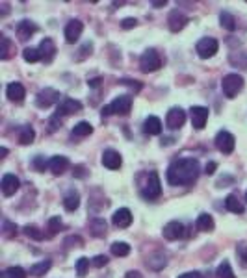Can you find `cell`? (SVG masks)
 I'll use <instances>...</instances> for the list:
<instances>
[{
	"mask_svg": "<svg viewBox=\"0 0 247 278\" xmlns=\"http://www.w3.org/2000/svg\"><path fill=\"white\" fill-rule=\"evenodd\" d=\"M201 173V165L195 158H180L167 167L165 178L171 185H190L193 184Z\"/></svg>",
	"mask_w": 247,
	"mask_h": 278,
	"instance_id": "cell-1",
	"label": "cell"
},
{
	"mask_svg": "<svg viewBox=\"0 0 247 278\" xmlns=\"http://www.w3.org/2000/svg\"><path fill=\"white\" fill-rule=\"evenodd\" d=\"M221 89L227 99H234V97L244 89V78L240 75H236V73H230V75L223 76Z\"/></svg>",
	"mask_w": 247,
	"mask_h": 278,
	"instance_id": "cell-2",
	"label": "cell"
},
{
	"mask_svg": "<svg viewBox=\"0 0 247 278\" xmlns=\"http://www.w3.org/2000/svg\"><path fill=\"white\" fill-rule=\"evenodd\" d=\"M162 67V58L154 49H147L139 58V69L143 73H154Z\"/></svg>",
	"mask_w": 247,
	"mask_h": 278,
	"instance_id": "cell-3",
	"label": "cell"
},
{
	"mask_svg": "<svg viewBox=\"0 0 247 278\" xmlns=\"http://www.w3.org/2000/svg\"><path fill=\"white\" fill-rule=\"evenodd\" d=\"M162 195V184H160V177H158V173H149V177H147V184L143 187V197L145 199H149V201H154V199H158Z\"/></svg>",
	"mask_w": 247,
	"mask_h": 278,
	"instance_id": "cell-4",
	"label": "cell"
},
{
	"mask_svg": "<svg viewBox=\"0 0 247 278\" xmlns=\"http://www.w3.org/2000/svg\"><path fill=\"white\" fill-rule=\"evenodd\" d=\"M218 49H220V43H218V39H214V37H203L195 47L199 58L203 59H208L212 58L214 54H218Z\"/></svg>",
	"mask_w": 247,
	"mask_h": 278,
	"instance_id": "cell-5",
	"label": "cell"
},
{
	"mask_svg": "<svg viewBox=\"0 0 247 278\" xmlns=\"http://www.w3.org/2000/svg\"><path fill=\"white\" fill-rule=\"evenodd\" d=\"M58 101H60V93L56 91V89H52V87H45V89L37 93V97H35V104H37V108H41V110L51 108L52 104H56Z\"/></svg>",
	"mask_w": 247,
	"mask_h": 278,
	"instance_id": "cell-6",
	"label": "cell"
},
{
	"mask_svg": "<svg viewBox=\"0 0 247 278\" xmlns=\"http://www.w3.org/2000/svg\"><path fill=\"white\" fill-rule=\"evenodd\" d=\"M234 145H236V139L230 132H227V130L218 132V135H216V149L218 151L223 152V154H230L234 151Z\"/></svg>",
	"mask_w": 247,
	"mask_h": 278,
	"instance_id": "cell-7",
	"label": "cell"
},
{
	"mask_svg": "<svg viewBox=\"0 0 247 278\" xmlns=\"http://www.w3.org/2000/svg\"><path fill=\"white\" fill-rule=\"evenodd\" d=\"M184 123H186V111L182 110V108H171V110L167 111V115H165V125H167V128L179 130V128H182Z\"/></svg>",
	"mask_w": 247,
	"mask_h": 278,
	"instance_id": "cell-8",
	"label": "cell"
},
{
	"mask_svg": "<svg viewBox=\"0 0 247 278\" xmlns=\"http://www.w3.org/2000/svg\"><path fill=\"white\" fill-rule=\"evenodd\" d=\"M208 108L205 106H192V110H190V115H192V126L195 128V130H203L206 125V121H208Z\"/></svg>",
	"mask_w": 247,
	"mask_h": 278,
	"instance_id": "cell-9",
	"label": "cell"
},
{
	"mask_svg": "<svg viewBox=\"0 0 247 278\" xmlns=\"http://www.w3.org/2000/svg\"><path fill=\"white\" fill-rule=\"evenodd\" d=\"M111 113L113 115H128L132 110V97L128 95H121L117 99H113V102L110 104Z\"/></svg>",
	"mask_w": 247,
	"mask_h": 278,
	"instance_id": "cell-10",
	"label": "cell"
},
{
	"mask_svg": "<svg viewBox=\"0 0 247 278\" xmlns=\"http://www.w3.org/2000/svg\"><path fill=\"white\" fill-rule=\"evenodd\" d=\"M84 32V23L82 21H78V19H71L65 26V41L67 43H77L80 39V35Z\"/></svg>",
	"mask_w": 247,
	"mask_h": 278,
	"instance_id": "cell-11",
	"label": "cell"
},
{
	"mask_svg": "<svg viewBox=\"0 0 247 278\" xmlns=\"http://www.w3.org/2000/svg\"><path fill=\"white\" fill-rule=\"evenodd\" d=\"M82 110V104L75 99H63L60 102V106H58V111H56V117L52 119V121H58L61 115H71V113H77V111Z\"/></svg>",
	"mask_w": 247,
	"mask_h": 278,
	"instance_id": "cell-12",
	"label": "cell"
},
{
	"mask_svg": "<svg viewBox=\"0 0 247 278\" xmlns=\"http://www.w3.org/2000/svg\"><path fill=\"white\" fill-rule=\"evenodd\" d=\"M162 234L167 241H177V239H180V237L184 236V225L179 223V221H171V223H167L164 227Z\"/></svg>",
	"mask_w": 247,
	"mask_h": 278,
	"instance_id": "cell-13",
	"label": "cell"
},
{
	"mask_svg": "<svg viewBox=\"0 0 247 278\" xmlns=\"http://www.w3.org/2000/svg\"><path fill=\"white\" fill-rule=\"evenodd\" d=\"M0 187H2V193L6 195V197H11V195H15L19 191V187H21V182H19V178L15 175H4L2 177V182H0Z\"/></svg>",
	"mask_w": 247,
	"mask_h": 278,
	"instance_id": "cell-14",
	"label": "cell"
},
{
	"mask_svg": "<svg viewBox=\"0 0 247 278\" xmlns=\"http://www.w3.org/2000/svg\"><path fill=\"white\" fill-rule=\"evenodd\" d=\"M103 165L106 169H111V171H117V169L123 165V158H121V154L117 151H111V149H108V151L103 152Z\"/></svg>",
	"mask_w": 247,
	"mask_h": 278,
	"instance_id": "cell-15",
	"label": "cell"
},
{
	"mask_svg": "<svg viewBox=\"0 0 247 278\" xmlns=\"http://www.w3.org/2000/svg\"><path fill=\"white\" fill-rule=\"evenodd\" d=\"M167 25H169L171 32H180L188 25V17L179 9H173L169 13V17H167Z\"/></svg>",
	"mask_w": 247,
	"mask_h": 278,
	"instance_id": "cell-16",
	"label": "cell"
},
{
	"mask_svg": "<svg viewBox=\"0 0 247 278\" xmlns=\"http://www.w3.org/2000/svg\"><path fill=\"white\" fill-rule=\"evenodd\" d=\"M39 52H41V59L45 63H51L54 56H56V45L52 41L51 37H45L39 45Z\"/></svg>",
	"mask_w": 247,
	"mask_h": 278,
	"instance_id": "cell-17",
	"label": "cell"
},
{
	"mask_svg": "<svg viewBox=\"0 0 247 278\" xmlns=\"http://www.w3.org/2000/svg\"><path fill=\"white\" fill-rule=\"evenodd\" d=\"M111 221H113V225L117 228H128L132 225V213H130L128 208H119V210L113 213Z\"/></svg>",
	"mask_w": 247,
	"mask_h": 278,
	"instance_id": "cell-18",
	"label": "cell"
},
{
	"mask_svg": "<svg viewBox=\"0 0 247 278\" xmlns=\"http://www.w3.org/2000/svg\"><path fill=\"white\" fill-rule=\"evenodd\" d=\"M6 95H8V99L11 102H23V99L26 97L25 85L19 84V82H11L6 87Z\"/></svg>",
	"mask_w": 247,
	"mask_h": 278,
	"instance_id": "cell-19",
	"label": "cell"
},
{
	"mask_svg": "<svg viewBox=\"0 0 247 278\" xmlns=\"http://www.w3.org/2000/svg\"><path fill=\"white\" fill-rule=\"evenodd\" d=\"M35 32H37V26L32 21H21L17 25V35L21 41H28Z\"/></svg>",
	"mask_w": 247,
	"mask_h": 278,
	"instance_id": "cell-20",
	"label": "cell"
},
{
	"mask_svg": "<svg viewBox=\"0 0 247 278\" xmlns=\"http://www.w3.org/2000/svg\"><path fill=\"white\" fill-rule=\"evenodd\" d=\"M67 167H69V160L65 156H54L49 161V169L52 171V175H56V177L63 175L67 171Z\"/></svg>",
	"mask_w": 247,
	"mask_h": 278,
	"instance_id": "cell-21",
	"label": "cell"
},
{
	"mask_svg": "<svg viewBox=\"0 0 247 278\" xmlns=\"http://www.w3.org/2000/svg\"><path fill=\"white\" fill-rule=\"evenodd\" d=\"M143 130H145V134H149V135H158L162 132V121L158 117H154V115H151V117L145 119Z\"/></svg>",
	"mask_w": 247,
	"mask_h": 278,
	"instance_id": "cell-22",
	"label": "cell"
},
{
	"mask_svg": "<svg viewBox=\"0 0 247 278\" xmlns=\"http://www.w3.org/2000/svg\"><path fill=\"white\" fill-rule=\"evenodd\" d=\"M195 227L197 230H201V232H212L216 223H214V217L210 213H201L195 221Z\"/></svg>",
	"mask_w": 247,
	"mask_h": 278,
	"instance_id": "cell-23",
	"label": "cell"
},
{
	"mask_svg": "<svg viewBox=\"0 0 247 278\" xmlns=\"http://www.w3.org/2000/svg\"><path fill=\"white\" fill-rule=\"evenodd\" d=\"M63 206H65L67 211L78 210V206H80V195H78V191H75V189L67 191L65 197H63Z\"/></svg>",
	"mask_w": 247,
	"mask_h": 278,
	"instance_id": "cell-24",
	"label": "cell"
},
{
	"mask_svg": "<svg viewBox=\"0 0 247 278\" xmlns=\"http://www.w3.org/2000/svg\"><path fill=\"white\" fill-rule=\"evenodd\" d=\"M165 263H167V258H165V254H162V253L151 254V256L147 258V265H149L153 271L164 269V267H165Z\"/></svg>",
	"mask_w": 247,
	"mask_h": 278,
	"instance_id": "cell-25",
	"label": "cell"
},
{
	"mask_svg": "<svg viewBox=\"0 0 247 278\" xmlns=\"http://www.w3.org/2000/svg\"><path fill=\"white\" fill-rule=\"evenodd\" d=\"M89 228L93 232L95 237H104L106 236V221L101 219V217H93L89 221Z\"/></svg>",
	"mask_w": 247,
	"mask_h": 278,
	"instance_id": "cell-26",
	"label": "cell"
},
{
	"mask_svg": "<svg viewBox=\"0 0 247 278\" xmlns=\"http://www.w3.org/2000/svg\"><path fill=\"white\" fill-rule=\"evenodd\" d=\"M225 208L230 211V213H244V204L240 202V199L236 195H229L225 199Z\"/></svg>",
	"mask_w": 247,
	"mask_h": 278,
	"instance_id": "cell-27",
	"label": "cell"
},
{
	"mask_svg": "<svg viewBox=\"0 0 247 278\" xmlns=\"http://www.w3.org/2000/svg\"><path fill=\"white\" fill-rule=\"evenodd\" d=\"M51 265H52L51 260H43V261H39V263H34L28 273H30V277H43L47 271L51 269Z\"/></svg>",
	"mask_w": 247,
	"mask_h": 278,
	"instance_id": "cell-28",
	"label": "cell"
},
{
	"mask_svg": "<svg viewBox=\"0 0 247 278\" xmlns=\"http://www.w3.org/2000/svg\"><path fill=\"white\" fill-rule=\"evenodd\" d=\"M110 251L113 256H117V258H125L130 254V245L125 243V241H115V243L110 247Z\"/></svg>",
	"mask_w": 247,
	"mask_h": 278,
	"instance_id": "cell-29",
	"label": "cell"
},
{
	"mask_svg": "<svg viewBox=\"0 0 247 278\" xmlns=\"http://www.w3.org/2000/svg\"><path fill=\"white\" fill-rule=\"evenodd\" d=\"M220 23H221L223 28H225V30H229V32H234V30H236V19H234V15L229 13V11H221V15H220Z\"/></svg>",
	"mask_w": 247,
	"mask_h": 278,
	"instance_id": "cell-30",
	"label": "cell"
},
{
	"mask_svg": "<svg viewBox=\"0 0 247 278\" xmlns=\"http://www.w3.org/2000/svg\"><path fill=\"white\" fill-rule=\"evenodd\" d=\"M35 137V132L32 126H25L23 130H21V134H19V143L21 145H30L32 141H34Z\"/></svg>",
	"mask_w": 247,
	"mask_h": 278,
	"instance_id": "cell-31",
	"label": "cell"
},
{
	"mask_svg": "<svg viewBox=\"0 0 247 278\" xmlns=\"http://www.w3.org/2000/svg\"><path fill=\"white\" fill-rule=\"evenodd\" d=\"M91 132H93V126L89 123H85V121L78 123L77 126L73 128V135H77V137H85V135H89Z\"/></svg>",
	"mask_w": 247,
	"mask_h": 278,
	"instance_id": "cell-32",
	"label": "cell"
},
{
	"mask_svg": "<svg viewBox=\"0 0 247 278\" xmlns=\"http://www.w3.org/2000/svg\"><path fill=\"white\" fill-rule=\"evenodd\" d=\"M216 277H218V278H236V277H234V271H232V267H230L229 261H223L221 265L218 267V271H216Z\"/></svg>",
	"mask_w": 247,
	"mask_h": 278,
	"instance_id": "cell-33",
	"label": "cell"
},
{
	"mask_svg": "<svg viewBox=\"0 0 247 278\" xmlns=\"http://www.w3.org/2000/svg\"><path fill=\"white\" fill-rule=\"evenodd\" d=\"M23 58L28 63H35V61L41 59V52H39V49H25L23 51Z\"/></svg>",
	"mask_w": 247,
	"mask_h": 278,
	"instance_id": "cell-34",
	"label": "cell"
},
{
	"mask_svg": "<svg viewBox=\"0 0 247 278\" xmlns=\"http://www.w3.org/2000/svg\"><path fill=\"white\" fill-rule=\"evenodd\" d=\"M23 230H25L26 236L30 237V239H34V241H41L43 239V232L37 227H34V225H26Z\"/></svg>",
	"mask_w": 247,
	"mask_h": 278,
	"instance_id": "cell-35",
	"label": "cell"
},
{
	"mask_svg": "<svg viewBox=\"0 0 247 278\" xmlns=\"http://www.w3.org/2000/svg\"><path fill=\"white\" fill-rule=\"evenodd\" d=\"M89 263H91L89 258H80V260L77 261V275L78 277H85V273H87V269H89Z\"/></svg>",
	"mask_w": 247,
	"mask_h": 278,
	"instance_id": "cell-36",
	"label": "cell"
},
{
	"mask_svg": "<svg viewBox=\"0 0 247 278\" xmlns=\"http://www.w3.org/2000/svg\"><path fill=\"white\" fill-rule=\"evenodd\" d=\"M26 275H28V273H26L23 267H19V265L6 269V277L8 278H26Z\"/></svg>",
	"mask_w": 247,
	"mask_h": 278,
	"instance_id": "cell-37",
	"label": "cell"
},
{
	"mask_svg": "<svg viewBox=\"0 0 247 278\" xmlns=\"http://www.w3.org/2000/svg\"><path fill=\"white\" fill-rule=\"evenodd\" d=\"M32 167H34L35 171H37V173H43L45 169L49 167V161L45 160L43 156H35L34 160H32Z\"/></svg>",
	"mask_w": 247,
	"mask_h": 278,
	"instance_id": "cell-38",
	"label": "cell"
},
{
	"mask_svg": "<svg viewBox=\"0 0 247 278\" xmlns=\"http://www.w3.org/2000/svg\"><path fill=\"white\" fill-rule=\"evenodd\" d=\"M0 43H2V49H0V58L8 59L9 58V39L6 35L0 37Z\"/></svg>",
	"mask_w": 247,
	"mask_h": 278,
	"instance_id": "cell-39",
	"label": "cell"
},
{
	"mask_svg": "<svg viewBox=\"0 0 247 278\" xmlns=\"http://www.w3.org/2000/svg\"><path fill=\"white\" fill-rule=\"evenodd\" d=\"M63 225H61V219L60 217H51L49 219V230H51L52 234H56V232H60Z\"/></svg>",
	"mask_w": 247,
	"mask_h": 278,
	"instance_id": "cell-40",
	"label": "cell"
},
{
	"mask_svg": "<svg viewBox=\"0 0 247 278\" xmlns=\"http://www.w3.org/2000/svg\"><path fill=\"white\" fill-rule=\"evenodd\" d=\"M236 254H238V260L242 261V267L247 269V245H240L236 249Z\"/></svg>",
	"mask_w": 247,
	"mask_h": 278,
	"instance_id": "cell-41",
	"label": "cell"
},
{
	"mask_svg": "<svg viewBox=\"0 0 247 278\" xmlns=\"http://www.w3.org/2000/svg\"><path fill=\"white\" fill-rule=\"evenodd\" d=\"M106 263H108V258H106L104 254H99V256H95L93 260H91V265L97 267V269H103Z\"/></svg>",
	"mask_w": 247,
	"mask_h": 278,
	"instance_id": "cell-42",
	"label": "cell"
},
{
	"mask_svg": "<svg viewBox=\"0 0 247 278\" xmlns=\"http://www.w3.org/2000/svg\"><path fill=\"white\" fill-rule=\"evenodd\" d=\"M4 232H6V237H13L17 236V227L9 221H4Z\"/></svg>",
	"mask_w": 247,
	"mask_h": 278,
	"instance_id": "cell-43",
	"label": "cell"
},
{
	"mask_svg": "<svg viewBox=\"0 0 247 278\" xmlns=\"http://www.w3.org/2000/svg\"><path fill=\"white\" fill-rule=\"evenodd\" d=\"M136 25H137V21L134 17H128V19H123V21H121L123 30H130V28H134Z\"/></svg>",
	"mask_w": 247,
	"mask_h": 278,
	"instance_id": "cell-44",
	"label": "cell"
},
{
	"mask_svg": "<svg viewBox=\"0 0 247 278\" xmlns=\"http://www.w3.org/2000/svg\"><path fill=\"white\" fill-rule=\"evenodd\" d=\"M121 84L130 85V87H134L136 91H139V89H141V84H139V82H136V80H121Z\"/></svg>",
	"mask_w": 247,
	"mask_h": 278,
	"instance_id": "cell-45",
	"label": "cell"
},
{
	"mask_svg": "<svg viewBox=\"0 0 247 278\" xmlns=\"http://www.w3.org/2000/svg\"><path fill=\"white\" fill-rule=\"evenodd\" d=\"M179 278H201V273L199 271H188L184 275H180Z\"/></svg>",
	"mask_w": 247,
	"mask_h": 278,
	"instance_id": "cell-46",
	"label": "cell"
},
{
	"mask_svg": "<svg viewBox=\"0 0 247 278\" xmlns=\"http://www.w3.org/2000/svg\"><path fill=\"white\" fill-rule=\"evenodd\" d=\"M216 169H218V165H216L214 161H208V163H206V167H205V173L206 175H214V173H216Z\"/></svg>",
	"mask_w": 247,
	"mask_h": 278,
	"instance_id": "cell-47",
	"label": "cell"
},
{
	"mask_svg": "<svg viewBox=\"0 0 247 278\" xmlns=\"http://www.w3.org/2000/svg\"><path fill=\"white\" fill-rule=\"evenodd\" d=\"M125 278H143V275L139 271H128L127 275H125Z\"/></svg>",
	"mask_w": 247,
	"mask_h": 278,
	"instance_id": "cell-48",
	"label": "cell"
},
{
	"mask_svg": "<svg viewBox=\"0 0 247 278\" xmlns=\"http://www.w3.org/2000/svg\"><path fill=\"white\" fill-rule=\"evenodd\" d=\"M101 82H103L101 78H91V80H87V85H89V87H99Z\"/></svg>",
	"mask_w": 247,
	"mask_h": 278,
	"instance_id": "cell-49",
	"label": "cell"
},
{
	"mask_svg": "<svg viewBox=\"0 0 247 278\" xmlns=\"http://www.w3.org/2000/svg\"><path fill=\"white\" fill-rule=\"evenodd\" d=\"M73 175H77L78 178H84V167H75L73 169Z\"/></svg>",
	"mask_w": 247,
	"mask_h": 278,
	"instance_id": "cell-50",
	"label": "cell"
},
{
	"mask_svg": "<svg viewBox=\"0 0 247 278\" xmlns=\"http://www.w3.org/2000/svg\"><path fill=\"white\" fill-rule=\"evenodd\" d=\"M108 115H113V113H111V108H110V106H104V108H103V117H108Z\"/></svg>",
	"mask_w": 247,
	"mask_h": 278,
	"instance_id": "cell-51",
	"label": "cell"
},
{
	"mask_svg": "<svg viewBox=\"0 0 247 278\" xmlns=\"http://www.w3.org/2000/svg\"><path fill=\"white\" fill-rule=\"evenodd\" d=\"M165 4H167L165 0H156V2H153V6H154V8H164Z\"/></svg>",
	"mask_w": 247,
	"mask_h": 278,
	"instance_id": "cell-52",
	"label": "cell"
},
{
	"mask_svg": "<svg viewBox=\"0 0 247 278\" xmlns=\"http://www.w3.org/2000/svg\"><path fill=\"white\" fill-rule=\"evenodd\" d=\"M0 156H2V158H4V156H8V149H6V147H2V149H0Z\"/></svg>",
	"mask_w": 247,
	"mask_h": 278,
	"instance_id": "cell-53",
	"label": "cell"
},
{
	"mask_svg": "<svg viewBox=\"0 0 247 278\" xmlns=\"http://www.w3.org/2000/svg\"><path fill=\"white\" fill-rule=\"evenodd\" d=\"M246 202H247V193H246Z\"/></svg>",
	"mask_w": 247,
	"mask_h": 278,
	"instance_id": "cell-54",
	"label": "cell"
}]
</instances>
